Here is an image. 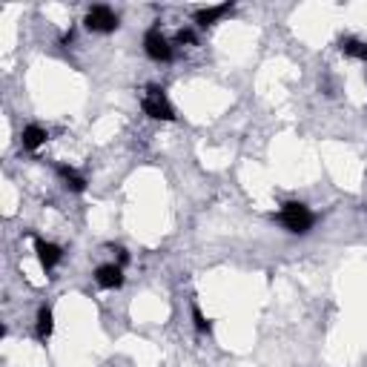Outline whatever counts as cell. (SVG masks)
<instances>
[{"mask_svg":"<svg viewBox=\"0 0 367 367\" xmlns=\"http://www.w3.org/2000/svg\"><path fill=\"white\" fill-rule=\"evenodd\" d=\"M233 12V3H221V6H207V9H198L195 12V23H198L201 29H207V26H215L221 17H227Z\"/></svg>","mask_w":367,"mask_h":367,"instance_id":"obj_7","label":"cell"},{"mask_svg":"<svg viewBox=\"0 0 367 367\" xmlns=\"http://www.w3.org/2000/svg\"><path fill=\"white\" fill-rule=\"evenodd\" d=\"M141 109L146 118L153 120H175V107L166 101V95L161 86H150L141 97Z\"/></svg>","mask_w":367,"mask_h":367,"instance_id":"obj_2","label":"cell"},{"mask_svg":"<svg viewBox=\"0 0 367 367\" xmlns=\"http://www.w3.org/2000/svg\"><path fill=\"white\" fill-rule=\"evenodd\" d=\"M58 175L63 181V187L69 192H84L86 189V178L78 173V169H72V166H58Z\"/></svg>","mask_w":367,"mask_h":367,"instance_id":"obj_10","label":"cell"},{"mask_svg":"<svg viewBox=\"0 0 367 367\" xmlns=\"http://www.w3.org/2000/svg\"><path fill=\"white\" fill-rule=\"evenodd\" d=\"M46 138H49V132L40 124H29L26 130H23V135H20V143H23V150L35 153V150H40V146L46 143Z\"/></svg>","mask_w":367,"mask_h":367,"instance_id":"obj_8","label":"cell"},{"mask_svg":"<svg viewBox=\"0 0 367 367\" xmlns=\"http://www.w3.org/2000/svg\"><path fill=\"white\" fill-rule=\"evenodd\" d=\"M192 322H195V327H198L201 333H212V322H210L207 315L201 313V307H198V304H192Z\"/></svg>","mask_w":367,"mask_h":367,"instance_id":"obj_12","label":"cell"},{"mask_svg":"<svg viewBox=\"0 0 367 367\" xmlns=\"http://www.w3.org/2000/svg\"><path fill=\"white\" fill-rule=\"evenodd\" d=\"M95 284L97 287H104V290H118V287H124V267L120 264H101L95 270Z\"/></svg>","mask_w":367,"mask_h":367,"instance_id":"obj_6","label":"cell"},{"mask_svg":"<svg viewBox=\"0 0 367 367\" xmlns=\"http://www.w3.org/2000/svg\"><path fill=\"white\" fill-rule=\"evenodd\" d=\"M338 46H341V55H348V58H359V61H367V43H364V40L345 38Z\"/></svg>","mask_w":367,"mask_h":367,"instance_id":"obj_11","label":"cell"},{"mask_svg":"<svg viewBox=\"0 0 367 367\" xmlns=\"http://www.w3.org/2000/svg\"><path fill=\"white\" fill-rule=\"evenodd\" d=\"M35 330H38V338L40 341H46L49 336H52V330H55V313H52V307H40L38 310V322H35Z\"/></svg>","mask_w":367,"mask_h":367,"instance_id":"obj_9","label":"cell"},{"mask_svg":"<svg viewBox=\"0 0 367 367\" xmlns=\"http://www.w3.org/2000/svg\"><path fill=\"white\" fill-rule=\"evenodd\" d=\"M84 26L89 32H97V35H109V32H118L120 17L109 6H92L86 12V17H84Z\"/></svg>","mask_w":367,"mask_h":367,"instance_id":"obj_3","label":"cell"},{"mask_svg":"<svg viewBox=\"0 0 367 367\" xmlns=\"http://www.w3.org/2000/svg\"><path fill=\"white\" fill-rule=\"evenodd\" d=\"M276 218H279V224H281L287 233H296V235L310 233L313 224H315V215H313L310 207L302 204V201H287V204L279 210Z\"/></svg>","mask_w":367,"mask_h":367,"instance_id":"obj_1","label":"cell"},{"mask_svg":"<svg viewBox=\"0 0 367 367\" xmlns=\"http://www.w3.org/2000/svg\"><path fill=\"white\" fill-rule=\"evenodd\" d=\"M175 43H178V46H192V43H195V32H192V29H178Z\"/></svg>","mask_w":367,"mask_h":367,"instance_id":"obj_13","label":"cell"},{"mask_svg":"<svg viewBox=\"0 0 367 367\" xmlns=\"http://www.w3.org/2000/svg\"><path fill=\"white\" fill-rule=\"evenodd\" d=\"M143 52L146 58H153L158 63H166V61H173V43H169L158 26H153L150 32L143 35Z\"/></svg>","mask_w":367,"mask_h":367,"instance_id":"obj_4","label":"cell"},{"mask_svg":"<svg viewBox=\"0 0 367 367\" xmlns=\"http://www.w3.org/2000/svg\"><path fill=\"white\" fill-rule=\"evenodd\" d=\"M35 256H38V261H40L43 270H46V273H52L55 267L61 264V258H63V250L58 247V244H52V241L35 238Z\"/></svg>","mask_w":367,"mask_h":367,"instance_id":"obj_5","label":"cell"}]
</instances>
